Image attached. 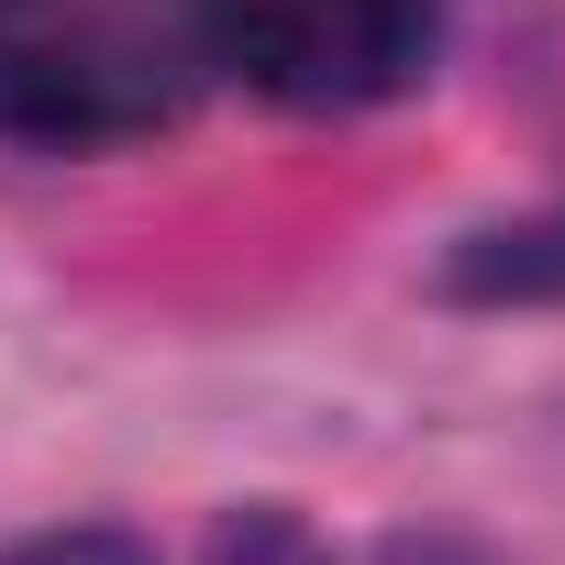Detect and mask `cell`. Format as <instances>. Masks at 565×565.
Returning a JSON list of instances; mask_svg holds the SVG:
<instances>
[{
	"instance_id": "2",
	"label": "cell",
	"mask_w": 565,
	"mask_h": 565,
	"mask_svg": "<svg viewBox=\"0 0 565 565\" xmlns=\"http://www.w3.org/2000/svg\"><path fill=\"white\" fill-rule=\"evenodd\" d=\"M433 0H222V67L277 111H377L422 89Z\"/></svg>"
},
{
	"instance_id": "5",
	"label": "cell",
	"mask_w": 565,
	"mask_h": 565,
	"mask_svg": "<svg viewBox=\"0 0 565 565\" xmlns=\"http://www.w3.org/2000/svg\"><path fill=\"white\" fill-rule=\"evenodd\" d=\"M0 565H156L122 521H78V532H34V543H0Z\"/></svg>"
},
{
	"instance_id": "4",
	"label": "cell",
	"mask_w": 565,
	"mask_h": 565,
	"mask_svg": "<svg viewBox=\"0 0 565 565\" xmlns=\"http://www.w3.org/2000/svg\"><path fill=\"white\" fill-rule=\"evenodd\" d=\"M200 565H333V543L300 521V510H222L211 521V543H200Z\"/></svg>"
},
{
	"instance_id": "3",
	"label": "cell",
	"mask_w": 565,
	"mask_h": 565,
	"mask_svg": "<svg viewBox=\"0 0 565 565\" xmlns=\"http://www.w3.org/2000/svg\"><path fill=\"white\" fill-rule=\"evenodd\" d=\"M433 289H444V300H466V311H565V200H543V211H510V222L466 233V244L444 255Z\"/></svg>"
},
{
	"instance_id": "1",
	"label": "cell",
	"mask_w": 565,
	"mask_h": 565,
	"mask_svg": "<svg viewBox=\"0 0 565 565\" xmlns=\"http://www.w3.org/2000/svg\"><path fill=\"white\" fill-rule=\"evenodd\" d=\"M222 67V0H0V134L89 156L167 134Z\"/></svg>"
}]
</instances>
